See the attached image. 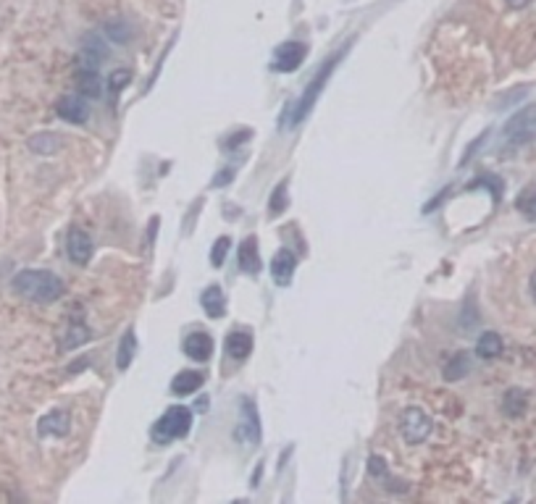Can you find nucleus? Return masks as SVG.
Listing matches in <instances>:
<instances>
[{"mask_svg": "<svg viewBox=\"0 0 536 504\" xmlns=\"http://www.w3.org/2000/svg\"><path fill=\"white\" fill-rule=\"evenodd\" d=\"M13 292L21 297H27L32 302H40V305H48V302H56L63 297L66 292V284L60 281L56 273L50 271H40V268H24L13 276Z\"/></svg>", "mask_w": 536, "mask_h": 504, "instance_id": "f257e3e1", "label": "nucleus"}, {"mask_svg": "<svg viewBox=\"0 0 536 504\" xmlns=\"http://www.w3.org/2000/svg\"><path fill=\"white\" fill-rule=\"evenodd\" d=\"M339 58H342V53H337L334 58H328L326 63H324V69H321V71L316 74V79L310 82V87L305 89V95H302V98H300L298 103L292 105V108H287V113H284V119H281V124H284V127H287V124H289V127H295V124H300V121L308 116L310 108H313V103H316V98L321 95V92H324V87H326L324 82L328 79V74L334 71V66H337V60H339Z\"/></svg>", "mask_w": 536, "mask_h": 504, "instance_id": "f03ea898", "label": "nucleus"}, {"mask_svg": "<svg viewBox=\"0 0 536 504\" xmlns=\"http://www.w3.org/2000/svg\"><path fill=\"white\" fill-rule=\"evenodd\" d=\"M192 428V410L181 405L169 407L158 423L153 425V439L158 444H171L174 439H184Z\"/></svg>", "mask_w": 536, "mask_h": 504, "instance_id": "7ed1b4c3", "label": "nucleus"}, {"mask_svg": "<svg viewBox=\"0 0 536 504\" xmlns=\"http://www.w3.org/2000/svg\"><path fill=\"white\" fill-rule=\"evenodd\" d=\"M505 142L510 145H528V142H536V105H526L523 110H518L513 119L505 124Z\"/></svg>", "mask_w": 536, "mask_h": 504, "instance_id": "20e7f679", "label": "nucleus"}, {"mask_svg": "<svg viewBox=\"0 0 536 504\" xmlns=\"http://www.w3.org/2000/svg\"><path fill=\"white\" fill-rule=\"evenodd\" d=\"M400 431H402L407 444H421V441H426L428 436H431L434 423H431V418L421 407H407L405 413H402V420H400Z\"/></svg>", "mask_w": 536, "mask_h": 504, "instance_id": "39448f33", "label": "nucleus"}, {"mask_svg": "<svg viewBox=\"0 0 536 504\" xmlns=\"http://www.w3.org/2000/svg\"><path fill=\"white\" fill-rule=\"evenodd\" d=\"M108 58V42L100 32H87L82 40L79 69H98L100 60Z\"/></svg>", "mask_w": 536, "mask_h": 504, "instance_id": "423d86ee", "label": "nucleus"}, {"mask_svg": "<svg viewBox=\"0 0 536 504\" xmlns=\"http://www.w3.org/2000/svg\"><path fill=\"white\" fill-rule=\"evenodd\" d=\"M305 56H308V45L305 42H284L274 53V69L281 71V74L298 71L300 63L305 60Z\"/></svg>", "mask_w": 536, "mask_h": 504, "instance_id": "0eeeda50", "label": "nucleus"}, {"mask_svg": "<svg viewBox=\"0 0 536 504\" xmlns=\"http://www.w3.org/2000/svg\"><path fill=\"white\" fill-rule=\"evenodd\" d=\"M66 252H69L71 263L87 266L89 260H92V252H95L92 237H89L84 228H71L69 237H66Z\"/></svg>", "mask_w": 536, "mask_h": 504, "instance_id": "6e6552de", "label": "nucleus"}, {"mask_svg": "<svg viewBox=\"0 0 536 504\" xmlns=\"http://www.w3.org/2000/svg\"><path fill=\"white\" fill-rule=\"evenodd\" d=\"M56 113L58 119L69 121V124H84L89 119V105L84 95H63L56 103Z\"/></svg>", "mask_w": 536, "mask_h": 504, "instance_id": "1a4fd4ad", "label": "nucleus"}, {"mask_svg": "<svg viewBox=\"0 0 536 504\" xmlns=\"http://www.w3.org/2000/svg\"><path fill=\"white\" fill-rule=\"evenodd\" d=\"M239 439H242L245 444H253V446L260 441V420H258V410H255V402H253V399H245V402H242Z\"/></svg>", "mask_w": 536, "mask_h": 504, "instance_id": "9d476101", "label": "nucleus"}, {"mask_svg": "<svg viewBox=\"0 0 536 504\" xmlns=\"http://www.w3.org/2000/svg\"><path fill=\"white\" fill-rule=\"evenodd\" d=\"M295 268H298V257L292 255L289 250H279L274 260H271V276H274L279 287H289Z\"/></svg>", "mask_w": 536, "mask_h": 504, "instance_id": "9b49d317", "label": "nucleus"}, {"mask_svg": "<svg viewBox=\"0 0 536 504\" xmlns=\"http://www.w3.org/2000/svg\"><path fill=\"white\" fill-rule=\"evenodd\" d=\"M184 352L187 357L198 360V363H205L210 355H213V336L205 334V331H195L184 339Z\"/></svg>", "mask_w": 536, "mask_h": 504, "instance_id": "f8f14e48", "label": "nucleus"}, {"mask_svg": "<svg viewBox=\"0 0 536 504\" xmlns=\"http://www.w3.org/2000/svg\"><path fill=\"white\" fill-rule=\"evenodd\" d=\"M71 431V418L66 410H53L37 423V434L40 436H66Z\"/></svg>", "mask_w": 536, "mask_h": 504, "instance_id": "ddd939ff", "label": "nucleus"}, {"mask_svg": "<svg viewBox=\"0 0 536 504\" xmlns=\"http://www.w3.org/2000/svg\"><path fill=\"white\" fill-rule=\"evenodd\" d=\"M239 268L250 273V276H258L263 263H260V252H258V242L255 237L245 239L242 245H239Z\"/></svg>", "mask_w": 536, "mask_h": 504, "instance_id": "4468645a", "label": "nucleus"}, {"mask_svg": "<svg viewBox=\"0 0 536 504\" xmlns=\"http://www.w3.org/2000/svg\"><path fill=\"white\" fill-rule=\"evenodd\" d=\"M253 352V334L250 331H231L226 336V355L231 360H245Z\"/></svg>", "mask_w": 536, "mask_h": 504, "instance_id": "2eb2a0df", "label": "nucleus"}, {"mask_svg": "<svg viewBox=\"0 0 536 504\" xmlns=\"http://www.w3.org/2000/svg\"><path fill=\"white\" fill-rule=\"evenodd\" d=\"M205 376L198 373V370H181L174 381H171V392L179 396H187V394H195L200 386H203Z\"/></svg>", "mask_w": 536, "mask_h": 504, "instance_id": "dca6fc26", "label": "nucleus"}, {"mask_svg": "<svg viewBox=\"0 0 536 504\" xmlns=\"http://www.w3.org/2000/svg\"><path fill=\"white\" fill-rule=\"evenodd\" d=\"M200 302H203V310H205L210 318H221V316H224V310H226V299H224V292H221V287H216V284L203 292Z\"/></svg>", "mask_w": 536, "mask_h": 504, "instance_id": "f3484780", "label": "nucleus"}, {"mask_svg": "<svg viewBox=\"0 0 536 504\" xmlns=\"http://www.w3.org/2000/svg\"><path fill=\"white\" fill-rule=\"evenodd\" d=\"M134 355H137V336H134V331L129 328L119 342V355H116V366H119V370H127V368L132 366Z\"/></svg>", "mask_w": 536, "mask_h": 504, "instance_id": "a211bd4d", "label": "nucleus"}, {"mask_svg": "<svg viewBox=\"0 0 536 504\" xmlns=\"http://www.w3.org/2000/svg\"><path fill=\"white\" fill-rule=\"evenodd\" d=\"M58 148H60V137L53 134V131H42V134L30 137V150L37 153V155H53V153H58Z\"/></svg>", "mask_w": 536, "mask_h": 504, "instance_id": "6ab92c4d", "label": "nucleus"}, {"mask_svg": "<svg viewBox=\"0 0 536 504\" xmlns=\"http://www.w3.org/2000/svg\"><path fill=\"white\" fill-rule=\"evenodd\" d=\"M476 355L484 357V360H494V357L502 355V339H499V334H494V331H487V334L478 336Z\"/></svg>", "mask_w": 536, "mask_h": 504, "instance_id": "aec40b11", "label": "nucleus"}, {"mask_svg": "<svg viewBox=\"0 0 536 504\" xmlns=\"http://www.w3.org/2000/svg\"><path fill=\"white\" fill-rule=\"evenodd\" d=\"M468 370H471V357L466 352H457L445 368V378L447 381H460L463 376H468Z\"/></svg>", "mask_w": 536, "mask_h": 504, "instance_id": "412c9836", "label": "nucleus"}, {"mask_svg": "<svg viewBox=\"0 0 536 504\" xmlns=\"http://www.w3.org/2000/svg\"><path fill=\"white\" fill-rule=\"evenodd\" d=\"M502 410H505V415L510 418H518L523 410H526V394L521 392V389H510L505 394V402H502Z\"/></svg>", "mask_w": 536, "mask_h": 504, "instance_id": "4be33fe9", "label": "nucleus"}, {"mask_svg": "<svg viewBox=\"0 0 536 504\" xmlns=\"http://www.w3.org/2000/svg\"><path fill=\"white\" fill-rule=\"evenodd\" d=\"M79 84L87 98H100V89L103 87H100L98 69H79Z\"/></svg>", "mask_w": 536, "mask_h": 504, "instance_id": "5701e85b", "label": "nucleus"}, {"mask_svg": "<svg viewBox=\"0 0 536 504\" xmlns=\"http://www.w3.org/2000/svg\"><path fill=\"white\" fill-rule=\"evenodd\" d=\"M89 339V328L84 323H71L66 336H63V349H77Z\"/></svg>", "mask_w": 536, "mask_h": 504, "instance_id": "b1692460", "label": "nucleus"}, {"mask_svg": "<svg viewBox=\"0 0 536 504\" xmlns=\"http://www.w3.org/2000/svg\"><path fill=\"white\" fill-rule=\"evenodd\" d=\"M106 34L110 37V42H129L134 30H132L124 19H116V21H108V24H106Z\"/></svg>", "mask_w": 536, "mask_h": 504, "instance_id": "393cba45", "label": "nucleus"}, {"mask_svg": "<svg viewBox=\"0 0 536 504\" xmlns=\"http://www.w3.org/2000/svg\"><path fill=\"white\" fill-rule=\"evenodd\" d=\"M516 208L528 218V221H536V187L523 189V195L516 200Z\"/></svg>", "mask_w": 536, "mask_h": 504, "instance_id": "a878e982", "label": "nucleus"}, {"mask_svg": "<svg viewBox=\"0 0 536 504\" xmlns=\"http://www.w3.org/2000/svg\"><path fill=\"white\" fill-rule=\"evenodd\" d=\"M287 208V181H281L276 189H274V195L268 200V210H271V216H281V210Z\"/></svg>", "mask_w": 536, "mask_h": 504, "instance_id": "bb28decb", "label": "nucleus"}, {"mask_svg": "<svg viewBox=\"0 0 536 504\" xmlns=\"http://www.w3.org/2000/svg\"><path fill=\"white\" fill-rule=\"evenodd\" d=\"M229 247H231V239H229V237H219L216 242H213V250H210V263H213V268L224 266Z\"/></svg>", "mask_w": 536, "mask_h": 504, "instance_id": "cd10ccee", "label": "nucleus"}, {"mask_svg": "<svg viewBox=\"0 0 536 504\" xmlns=\"http://www.w3.org/2000/svg\"><path fill=\"white\" fill-rule=\"evenodd\" d=\"M132 82V71L129 69H116L113 74H110V79H108V84H110V89L113 92H119V89H124L127 84Z\"/></svg>", "mask_w": 536, "mask_h": 504, "instance_id": "c85d7f7f", "label": "nucleus"}, {"mask_svg": "<svg viewBox=\"0 0 536 504\" xmlns=\"http://www.w3.org/2000/svg\"><path fill=\"white\" fill-rule=\"evenodd\" d=\"M368 470H371V475H376V478H387V463H384L381 457H371V460H368Z\"/></svg>", "mask_w": 536, "mask_h": 504, "instance_id": "c756f323", "label": "nucleus"}, {"mask_svg": "<svg viewBox=\"0 0 536 504\" xmlns=\"http://www.w3.org/2000/svg\"><path fill=\"white\" fill-rule=\"evenodd\" d=\"M242 139H250V131H248V129H245V131H239V134H234V137L229 139L226 148H229V150H234V148L239 145V142H242Z\"/></svg>", "mask_w": 536, "mask_h": 504, "instance_id": "7c9ffc66", "label": "nucleus"}, {"mask_svg": "<svg viewBox=\"0 0 536 504\" xmlns=\"http://www.w3.org/2000/svg\"><path fill=\"white\" fill-rule=\"evenodd\" d=\"M231 176H234V168H229V171H221L219 176H216V181H213V187H221V184L231 181Z\"/></svg>", "mask_w": 536, "mask_h": 504, "instance_id": "2f4dec72", "label": "nucleus"}, {"mask_svg": "<svg viewBox=\"0 0 536 504\" xmlns=\"http://www.w3.org/2000/svg\"><path fill=\"white\" fill-rule=\"evenodd\" d=\"M534 0H507V6L510 8H516V11H521V8H526V6H531Z\"/></svg>", "mask_w": 536, "mask_h": 504, "instance_id": "473e14b6", "label": "nucleus"}, {"mask_svg": "<svg viewBox=\"0 0 536 504\" xmlns=\"http://www.w3.org/2000/svg\"><path fill=\"white\" fill-rule=\"evenodd\" d=\"M531 297H534V302H536V271L531 273Z\"/></svg>", "mask_w": 536, "mask_h": 504, "instance_id": "72a5a7b5", "label": "nucleus"}]
</instances>
